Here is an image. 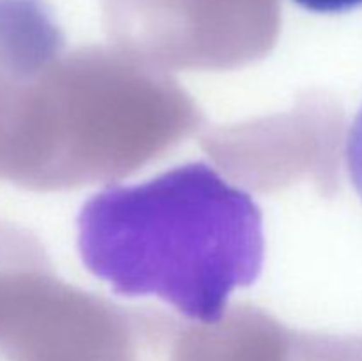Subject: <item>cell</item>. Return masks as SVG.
<instances>
[{
  "instance_id": "3",
  "label": "cell",
  "mask_w": 362,
  "mask_h": 361,
  "mask_svg": "<svg viewBox=\"0 0 362 361\" xmlns=\"http://www.w3.org/2000/svg\"><path fill=\"white\" fill-rule=\"evenodd\" d=\"M300 7L313 13H346V11L357 9L362 6V0H293Z\"/></svg>"
},
{
  "instance_id": "1",
  "label": "cell",
  "mask_w": 362,
  "mask_h": 361,
  "mask_svg": "<svg viewBox=\"0 0 362 361\" xmlns=\"http://www.w3.org/2000/svg\"><path fill=\"white\" fill-rule=\"evenodd\" d=\"M76 229L81 260L113 292L156 296L202 324L221 321L233 290L264 265L260 207L202 161L106 188Z\"/></svg>"
},
{
  "instance_id": "2",
  "label": "cell",
  "mask_w": 362,
  "mask_h": 361,
  "mask_svg": "<svg viewBox=\"0 0 362 361\" xmlns=\"http://www.w3.org/2000/svg\"><path fill=\"white\" fill-rule=\"evenodd\" d=\"M346 165L354 188L362 200V108L354 120L346 140Z\"/></svg>"
}]
</instances>
